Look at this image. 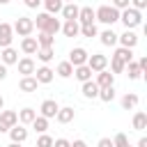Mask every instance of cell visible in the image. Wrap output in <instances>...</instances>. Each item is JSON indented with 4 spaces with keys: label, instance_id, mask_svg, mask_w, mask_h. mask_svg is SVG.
I'll list each match as a JSON object with an SVG mask.
<instances>
[{
    "label": "cell",
    "instance_id": "obj_1",
    "mask_svg": "<svg viewBox=\"0 0 147 147\" xmlns=\"http://www.w3.org/2000/svg\"><path fill=\"white\" fill-rule=\"evenodd\" d=\"M34 23V28L39 30V32H46V34H51V37H55L57 32H60V28H62V23H60V18H55V16H51V14H37V21H32Z\"/></svg>",
    "mask_w": 147,
    "mask_h": 147
},
{
    "label": "cell",
    "instance_id": "obj_2",
    "mask_svg": "<svg viewBox=\"0 0 147 147\" xmlns=\"http://www.w3.org/2000/svg\"><path fill=\"white\" fill-rule=\"evenodd\" d=\"M94 21H99V23H103V25L110 28L113 23L119 21V11L113 5H101L99 9H94Z\"/></svg>",
    "mask_w": 147,
    "mask_h": 147
},
{
    "label": "cell",
    "instance_id": "obj_3",
    "mask_svg": "<svg viewBox=\"0 0 147 147\" xmlns=\"http://www.w3.org/2000/svg\"><path fill=\"white\" fill-rule=\"evenodd\" d=\"M119 21L124 23L126 30H133V28H138V25L142 23V11H138V9H133V7H126V9L119 11Z\"/></svg>",
    "mask_w": 147,
    "mask_h": 147
},
{
    "label": "cell",
    "instance_id": "obj_4",
    "mask_svg": "<svg viewBox=\"0 0 147 147\" xmlns=\"http://www.w3.org/2000/svg\"><path fill=\"white\" fill-rule=\"evenodd\" d=\"M11 30H14V34H18V37H30L32 30H34V23H32V18H28V16H18L16 23L11 25Z\"/></svg>",
    "mask_w": 147,
    "mask_h": 147
},
{
    "label": "cell",
    "instance_id": "obj_5",
    "mask_svg": "<svg viewBox=\"0 0 147 147\" xmlns=\"http://www.w3.org/2000/svg\"><path fill=\"white\" fill-rule=\"evenodd\" d=\"M87 57H90V53L83 48V46H76V48H71L69 51V64L71 67H80V64H87Z\"/></svg>",
    "mask_w": 147,
    "mask_h": 147
},
{
    "label": "cell",
    "instance_id": "obj_6",
    "mask_svg": "<svg viewBox=\"0 0 147 147\" xmlns=\"http://www.w3.org/2000/svg\"><path fill=\"white\" fill-rule=\"evenodd\" d=\"M87 67H90L92 74H99V71L108 69V57L101 55V53H92V55L87 57Z\"/></svg>",
    "mask_w": 147,
    "mask_h": 147
},
{
    "label": "cell",
    "instance_id": "obj_7",
    "mask_svg": "<svg viewBox=\"0 0 147 147\" xmlns=\"http://www.w3.org/2000/svg\"><path fill=\"white\" fill-rule=\"evenodd\" d=\"M117 44L122 46V48H136L138 46V34L133 32V30H124L122 34H117Z\"/></svg>",
    "mask_w": 147,
    "mask_h": 147
},
{
    "label": "cell",
    "instance_id": "obj_8",
    "mask_svg": "<svg viewBox=\"0 0 147 147\" xmlns=\"http://www.w3.org/2000/svg\"><path fill=\"white\" fill-rule=\"evenodd\" d=\"M32 76H34V80H37L39 85H48V83L55 78V71H53L51 67H46V64H44V67L34 69V74H32Z\"/></svg>",
    "mask_w": 147,
    "mask_h": 147
},
{
    "label": "cell",
    "instance_id": "obj_9",
    "mask_svg": "<svg viewBox=\"0 0 147 147\" xmlns=\"http://www.w3.org/2000/svg\"><path fill=\"white\" fill-rule=\"evenodd\" d=\"M57 110H60V106H57L55 99H46V101H41V106H39V115L46 117V119H53Z\"/></svg>",
    "mask_w": 147,
    "mask_h": 147
},
{
    "label": "cell",
    "instance_id": "obj_10",
    "mask_svg": "<svg viewBox=\"0 0 147 147\" xmlns=\"http://www.w3.org/2000/svg\"><path fill=\"white\" fill-rule=\"evenodd\" d=\"M7 133H9L11 142H18V145H21V142H25V140H28V129H25L23 124H16V126H11Z\"/></svg>",
    "mask_w": 147,
    "mask_h": 147
},
{
    "label": "cell",
    "instance_id": "obj_11",
    "mask_svg": "<svg viewBox=\"0 0 147 147\" xmlns=\"http://www.w3.org/2000/svg\"><path fill=\"white\" fill-rule=\"evenodd\" d=\"M11 39H14V30L9 23H0V48H7L11 46Z\"/></svg>",
    "mask_w": 147,
    "mask_h": 147
},
{
    "label": "cell",
    "instance_id": "obj_12",
    "mask_svg": "<svg viewBox=\"0 0 147 147\" xmlns=\"http://www.w3.org/2000/svg\"><path fill=\"white\" fill-rule=\"evenodd\" d=\"M0 62H2L5 67L16 64V62H18V51H16V48H11V46L2 48V53H0Z\"/></svg>",
    "mask_w": 147,
    "mask_h": 147
},
{
    "label": "cell",
    "instance_id": "obj_13",
    "mask_svg": "<svg viewBox=\"0 0 147 147\" xmlns=\"http://www.w3.org/2000/svg\"><path fill=\"white\" fill-rule=\"evenodd\" d=\"M16 64H18V74H23V76H32V74H34V69H37L34 60H32V57H28V55H25V57H21Z\"/></svg>",
    "mask_w": 147,
    "mask_h": 147
},
{
    "label": "cell",
    "instance_id": "obj_14",
    "mask_svg": "<svg viewBox=\"0 0 147 147\" xmlns=\"http://www.w3.org/2000/svg\"><path fill=\"white\" fill-rule=\"evenodd\" d=\"M94 83H96L99 90H101V87H110V85H115V76H113L108 69H103V71L96 74V80H94Z\"/></svg>",
    "mask_w": 147,
    "mask_h": 147
},
{
    "label": "cell",
    "instance_id": "obj_15",
    "mask_svg": "<svg viewBox=\"0 0 147 147\" xmlns=\"http://www.w3.org/2000/svg\"><path fill=\"white\" fill-rule=\"evenodd\" d=\"M74 117H76V110H74L71 106H64V108H60V110L55 113V119H57L60 124H69V122H74Z\"/></svg>",
    "mask_w": 147,
    "mask_h": 147
},
{
    "label": "cell",
    "instance_id": "obj_16",
    "mask_svg": "<svg viewBox=\"0 0 147 147\" xmlns=\"http://www.w3.org/2000/svg\"><path fill=\"white\" fill-rule=\"evenodd\" d=\"M21 51L30 57V55H34L37 51H39V46H37V39L34 37H23L21 39Z\"/></svg>",
    "mask_w": 147,
    "mask_h": 147
},
{
    "label": "cell",
    "instance_id": "obj_17",
    "mask_svg": "<svg viewBox=\"0 0 147 147\" xmlns=\"http://www.w3.org/2000/svg\"><path fill=\"white\" fill-rule=\"evenodd\" d=\"M0 122H2L7 129H11V126L18 124V113H16V110H0Z\"/></svg>",
    "mask_w": 147,
    "mask_h": 147
},
{
    "label": "cell",
    "instance_id": "obj_18",
    "mask_svg": "<svg viewBox=\"0 0 147 147\" xmlns=\"http://www.w3.org/2000/svg\"><path fill=\"white\" fill-rule=\"evenodd\" d=\"M78 9H80V7H78L76 2H67V5L62 7L60 14H62L64 21H76V18H78Z\"/></svg>",
    "mask_w": 147,
    "mask_h": 147
},
{
    "label": "cell",
    "instance_id": "obj_19",
    "mask_svg": "<svg viewBox=\"0 0 147 147\" xmlns=\"http://www.w3.org/2000/svg\"><path fill=\"white\" fill-rule=\"evenodd\" d=\"M60 30L64 32V37H78L80 34V23L78 21H64Z\"/></svg>",
    "mask_w": 147,
    "mask_h": 147
},
{
    "label": "cell",
    "instance_id": "obj_20",
    "mask_svg": "<svg viewBox=\"0 0 147 147\" xmlns=\"http://www.w3.org/2000/svg\"><path fill=\"white\" fill-rule=\"evenodd\" d=\"M37 87H39V83L34 80V76H23L18 80V90L21 92H37Z\"/></svg>",
    "mask_w": 147,
    "mask_h": 147
},
{
    "label": "cell",
    "instance_id": "obj_21",
    "mask_svg": "<svg viewBox=\"0 0 147 147\" xmlns=\"http://www.w3.org/2000/svg\"><path fill=\"white\" fill-rule=\"evenodd\" d=\"M80 25H87V23H94V9L92 7H80L78 9V18H76Z\"/></svg>",
    "mask_w": 147,
    "mask_h": 147
},
{
    "label": "cell",
    "instance_id": "obj_22",
    "mask_svg": "<svg viewBox=\"0 0 147 147\" xmlns=\"http://www.w3.org/2000/svg\"><path fill=\"white\" fill-rule=\"evenodd\" d=\"M99 37V41L103 44V46H115L117 44V32H113V28H106L101 34H96Z\"/></svg>",
    "mask_w": 147,
    "mask_h": 147
},
{
    "label": "cell",
    "instance_id": "obj_23",
    "mask_svg": "<svg viewBox=\"0 0 147 147\" xmlns=\"http://www.w3.org/2000/svg\"><path fill=\"white\" fill-rule=\"evenodd\" d=\"M80 92H83V96H85V99H96V96H99V87H96V83H94V80L83 83V85H80Z\"/></svg>",
    "mask_w": 147,
    "mask_h": 147
},
{
    "label": "cell",
    "instance_id": "obj_24",
    "mask_svg": "<svg viewBox=\"0 0 147 147\" xmlns=\"http://www.w3.org/2000/svg\"><path fill=\"white\" fill-rule=\"evenodd\" d=\"M119 103H122V108H124V110H133V108L140 103V99H138V94H133V92H126V94L122 96V101H119Z\"/></svg>",
    "mask_w": 147,
    "mask_h": 147
},
{
    "label": "cell",
    "instance_id": "obj_25",
    "mask_svg": "<svg viewBox=\"0 0 147 147\" xmlns=\"http://www.w3.org/2000/svg\"><path fill=\"white\" fill-rule=\"evenodd\" d=\"M41 5L46 7V14H51V16L60 14V11H62V7H64V2H62V0H41Z\"/></svg>",
    "mask_w": 147,
    "mask_h": 147
},
{
    "label": "cell",
    "instance_id": "obj_26",
    "mask_svg": "<svg viewBox=\"0 0 147 147\" xmlns=\"http://www.w3.org/2000/svg\"><path fill=\"white\" fill-rule=\"evenodd\" d=\"M74 76H76L80 83H87V80H92V71H90V67H87V64L74 67Z\"/></svg>",
    "mask_w": 147,
    "mask_h": 147
},
{
    "label": "cell",
    "instance_id": "obj_27",
    "mask_svg": "<svg viewBox=\"0 0 147 147\" xmlns=\"http://www.w3.org/2000/svg\"><path fill=\"white\" fill-rule=\"evenodd\" d=\"M34 117H37V110H34V108H23V110H18V122H21L23 126H25V124H32Z\"/></svg>",
    "mask_w": 147,
    "mask_h": 147
},
{
    "label": "cell",
    "instance_id": "obj_28",
    "mask_svg": "<svg viewBox=\"0 0 147 147\" xmlns=\"http://www.w3.org/2000/svg\"><path fill=\"white\" fill-rule=\"evenodd\" d=\"M133 129L136 131H145L147 129V113L136 110V115H133Z\"/></svg>",
    "mask_w": 147,
    "mask_h": 147
},
{
    "label": "cell",
    "instance_id": "obj_29",
    "mask_svg": "<svg viewBox=\"0 0 147 147\" xmlns=\"http://www.w3.org/2000/svg\"><path fill=\"white\" fill-rule=\"evenodd\" d=\"M34 39H37L39 48H53V44H55V37H51L46 32H39V37H34Z\"/></svg>",
    "mask_w": 147,
    "mask_h": 147
},
{
    "label": "cell",
    "instance_id": "obj_30",
    "mask_svg": "<svg viewBox=\"0 0 147 147\" xmlns=\"http://www.w3.org/2000/svg\"><path fill=\"white\" fill-rule=\"evenodd\" d=\"M55 74H57L60 78H71V76H74V67H71V64L64 60V62H60V64H57Z\"/></svg>",
    "mask_w": 147,
    "mask_h": 147
},
{
    "label": "cell",
    "instance_id": "obj_31",
    "mask_svg": "<svg viewBox=\"0 0 147 147\" xmlns=\"http://www.w3.org/2000/svg\"><path fill=\"white\" fill-rule=\"evenodd\" d=\"M124 71H126V76H129L131 80H138V78L142 76V71H140V67L136 64V60H133V62H129V64L124 67Z\"/></svg>",
    "mask_w": 147,
    "mask_h": 147
},
{
    "label": "cell",
    "instance_id": "obj_32",
    "mask_svg": "<svg viewBox=\"0 0 147 147\" xmlns=\"http://www.w3.org/2000/svg\"><path fill=\"white\" fill-rule=\"evenodd\" d=\"M30 126H32L37 133H46V131H48V119H46V117H41V115H37V117H34V122H32Z\"/></svg>",
    "mask_w": 147,
    "mask_h": 147
},
{
    "label": "cell",
    "instance_id": "obj_33",
    "mask_svg": "<svg viewBox=\"0 0 147 147\" xmlns=\"http://www.w3.org/2000/svg\"><path fill=\"white\" fill-rule=\"evenodd\" d=\"M37 57H39V62H44V64H48L53 57H55V51L53 48H39L37 53H34Z\"/></svg>",
    "mask_w": 147,
    "mask_h": 147
},
{
    "label": "cell",
    "instance_id": "obj_34",
    "mask_svg": "<svg viewBox=\"0 0 147 147\" xmlns=\"http://www.w3.org/2000/svg\"><path fill=\"white\" fill-rule=\"evenodd\" d=\"M115 57H119L124 64H129V62H133V51H131V48H122V46H119V48L115 51Z\"/></svg>",
    "mask_w": 147,
    "mask_h": 147
},
{
    "label": "cell",
    "instance_id": "obj_35",
    "mask_svg": "<svg viewBox=\"0 0 147 147\" xmlns=\"http://www.w3.org/2000/svg\"><path fill=\"white\" fill-rule=\"evenodd\" d=\"M96 99H101V101L110 103V101L115 99V85H110V87H101V90H99V96H96Z\"/></svg>",
    "mask_w": 147,
    "mask_h": 147
},
{
    "label": "cell",
    "instance_id": "obj_36",
    "mask_svg": "<svg viewBox=\"0 0 147 147\" xmlns=\"http://www.w3.org/2000/svg\"><path fill=\"white\" fill-rule=\"evenodd\" d=\"M124 67H126V64H124L119 57H115V55L110 57V74H113V76H115V74H124Z\"/></svg>",
    "mask_w": 147,
    "mask_h": 147
},
{
    "label": "cell",
    "instance_id": "obj_37",
    "mask_svg": "<svg viewBox=\"0 0 147 147\" xmlns=\"http://www.w3.org/2000/svg\"><path fill=\"white\" fill-rule=\"evenodd\" d=\"M80 34H83V37H87V39H92V37H96V34H99V30H96V25H94V23H87V25H80Z\"/></svg>",
    "mask_w": 147,
    "mask_h": 147
},
{
    "label": "cell",
    "instance_id": "obj_38",
    "mask_svg": "<svg viewBox=\"0 0 147 147\" xmlns=\"http://www.w3.org/2000/svg\"><path fill=\"white\" fill-rule=\"evenodd\" d=\"M113 147H131V142H129L126 133H117V136L113 138Z\"/></svg>",
    "mask_w": 147,
    "mask_h": 147
},
{
    "label": "cell",
    "instance_id": "obj_39",
    "mask_svg": "<svg viewBox=\"0 0 147 147\" xmlns=\"http://www.w3.org/2000/svg\"><path fill=\"white\" fill-rule=\"evenodd\" d=\"M37 147H53V138L48 133H39L37 138Z\"/></svg>",
    "mask_w": 147,
    "mask_h": 147
},
{
    "label": "cell",
    "instance_id": "obj_40",
    "mask_svg": "<svg viewBox=\"0 0 147 147\" xmlns=\"http://www.w3.org/2000/svg\"><path fill=\"white\" fill-rule=\"evenodd\" d=\"M113 7H115L117 11H122V9L131 7V0H113Z\"/></svg>",
    "mask_w": 147,
    "mask_h": 147
},
{
    "label": "cell",
    "instance_id": "obj_41",
    "mask_svg": "<svg viewBox=\"0 0 147 147\" xmlns=\"http://www.w3.org/2000/svg\"><path fill=\"white\" fill-rule=\"evenodd\" d=\"M131 7L138 9V11H142V9H147V0H131Z\"/></svg>",
    "mask_w": 147,
    "mask_h": 147
},
{
    "label": "cell",
    "instance_id": "obj_42",
    "mask_svg": "<svg viewBox=\"0 0 147 147\" xmlns=\"http://www.w3.org/2000/svg\"><path fill=\"white\" fill-rule=\"evenodd\" d=\"M53 147H71V142L67 138H57V140H53Z\"/></svg>",
    "mask_w": 147,
    "mask_h": 147
},
{
    "label": "cell",
    "instance_id": "obj_43",
    "mask_svg": "<svg viewBox=\"0 0 147 147\" xmlns=\"http://www.w3.org/2000/svg\"><path fill=\"white\" fill-rule=\"evenodd\" d=\"M136 64L140 67V71H142V74L147 71V57H138V62H136Z\"/></svg>",
    "mask_w": 147,
    "mask_h": 147
},
{
    "label": "cell",
    "instance_id": "obj_44",
    "mask_svg": "<svg viewBox=\"0 0 147 147\" xmlns=\"http://www.w3.org/2000/svg\"><path fill=\"white\" fill-rule=\"evenodd\" d=\"M39 5H41V0H25V7L28 9H37Z\"/></svg>",
    "mask_w": 147,
    "mask_h": 147
},
{
    "label": "cell",
    "instance_id": "obj_45",
    "mask_svg": "<svg viewBox=\"0 0 147 147\" xmlns=\"http://www.w3.org/2000/svg\"><path fill=\"white\" fill-rule=\"evenodd\" d=\"M96 147H113V140H110V138H101V140L96 142Z\"/></svg>",
    "mask_w": 147,
    "mask_h": 147
},
{
    "label": "cell",
    "instance_id": "obj_46",
    "mask_svg": "<svg viewBox=\"0 0 147 147\" xmlns=\"http://www.w3.org/2000/svg\"><path fill=\"white\" fill-rule=\"evenodd\" d=\"M5 78H7V67L0 62V80H5Z\"/></svg>",
    "mask_w": 147,
    "mask_h": 147
},
{
    "label": "cell",
    "instance_id": "obj_47",
    "mask_svg": "<svg viewBox=\"0 0 147 147\" xmlns=\"http://www.w3.org/2000/svg\"><path fill=\"white\" fill-rule=\"evenodd\" d=\"M71 147H87V142L78 138V140H74V142H71Z\"/></svg>",
    "mask_w": 147,
    "mask_h": 147
},
{
    "label": "cell",
    "instance_id": "obj_48",
    "mask_svg": "<svg viewBox=\"0 0 147 147\" xmlns=\"http://www.w3.org/2000/svg\"><path fill=\"white\" fill-rule=\"evenodd\" d=\"M138 147H147V138H145V136L138 140Z\"/></svg>",
    "mask_w": 147,
    "mask_h": 147
},
{
    "label": "cell",
    "instance_id": "obj_49",
    "mask_svg": "<svg viewBox=\"0 0 147 147\" xmlns=\"http://www.w3.org/2000/svg\"><path fill=\"white\" fill-rule=\"evenodd\" d=\"M7 131H9V129H7V126H5L2 122H0V133H7Z\"/></svg>",
    "mask_w": 147,
    "mask_h": 147
},
{
    "label": "cell",
    "instance_id": "obj_50",
    "mask_svg": "<svg viewBox=\"0 0 147 147\" xmlns=\"http://www.w3.org/2000/svg\"><path fill=\"white\" fill-rule=\"evenodd\" d=\"M0 110H5V99H2V94H0Z\"/></svg>",
    "mask_w": 147,
    "mask_h": 147
},
{
    "label": "cell",
    "instance_id": "obj_51",
    "mask_svg": "<svg viewBox=\"0 0 147 147\" xmlns=\"http://www.w3.org/2000/svg\"><path fill=\"white\" fill-rule=\"evenodd\" d=\"M7 147H21V145H18V142H9Z\"/></svg>",
    "mask_w": 147,
    "mask_h": 147
},
{
    "label": "cell",
    "instance_id": "obj_52",
    "mask_svg": "<svg viewBox=\"0 0 147 147\" xmlns=\"http://www.w3.org/2000/svg\"><path fill=\"white\" fill-rule=\"evenodd\" d=\"M9 2H11V0H0V5H9Z\"/></svg>",
    "mask_w": 147,
    "mask_h": 147
},
{
    "label": "cell",
    "instance_id": "obj_53",
    "mask_svg": "<svg viewBox=\"0 0 147 147\" xmlns=\"http://www.w3.org/2000/svg\"><path fill=\"white\" fill-rule=\"evenodd\" d=\"M62 2H64V5H67V2H76V0H62Z\"/></svg>",
    "mask_w": 147,
    "mask_h": 147
}]
</instances>
